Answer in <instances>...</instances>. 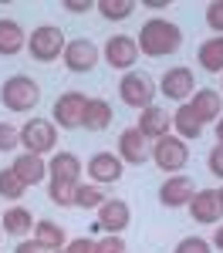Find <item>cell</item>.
Segmentation results:
<instances>
[{"label": "cell", "instance_id": "obj_11", "mask_svg": "<svg viewBox=\"0 0 223 253\" xmlns=\"http://www.w3.org/2000/svg\"><path fill=\"white\" fill-rule=\"evenodd\" d=\"M189 213L196 223H220L223 216V203H220V189H196V196L189 199Z\"/></svg>", "mask_w": 223, "mask_h": 253}, {"label": "cell", "instance_id": "obj_15", "mask_svg": "<svg viewBox=\"0 0 223 253\" xmlns=\"http://www.w3.org/2000/svg\"><path fill=\"white\" fill-rule=\"evenodd\" d=\"M139 128L145 138H166L169 135V128H173V115H166L162 108H156V105H149V108H142V115H139Z\"/></svg>", "mask_w": 223, "mask_h": 253}, {"label": "cell", "instance_id": "obj_1", "mask_svg": "<svg viewBox=\"0 0 223 253\" xmlns=\"http://www.w3.org/2000/svg\"><path fill=\"white\" fill-rule=\"evenodd\" d=\"M182 44V31L166 17H152L142 24L139 31V51L149 58H166V54H176Z\"/></svg>", "mask_w": 223, "mask_h": 253}, {"label": "cell", "instance_id": "obj_38", "mask_svg": "<svg viewBox=\"0 0 223 253\" xmlns=\"http://www.w3.org/2000/svg\"><path fill=\"white\" fill-rule=\"evenodd\" d=\"M213 247H220V250H223V226H217V233H213Z\"/></svg>", "mask_w": 223, "mask_h": 253}, {"label": "cell", "instance_id": "obj_36", "mask_svg": "<svg viewBox=\"0 0 223 253\" xmlns=\"http://www.w3.org/2000/svg\"><path fill=\"white\" fill-rule=\"evenodd\" d=\"M64 10H71V14H85V10H91V3H88V0H64Z\"/></svg>", "mask_w": 223, "mask_h": 253}, {"label": "cell", "instance_id": "obj_4", "mask_svg": "<svg viewBox=\"0 0 223 253\" xmlns=\"http://www.w3.org/2000/svg\"><path fill=\"white\" fill-rule=\"evenodd\" d=\"M152 162L159 166L162 172H179L189 162V145L179 135H166L152 145Z\"/></svg>", "mask_w": 223, "mask_h": 253}, {"label": "cell", "instance_id": "obj_33", "mask_svg": "<svg viewBox=\"0 0 223 253\" xmlns=\"http://www.w3.org/2000/svg\"><path fill=\"white\" fill-rule=\"evenodd\" d=\"M206 24H210L217 34H223V0H213V3L206 7Z\"/></svg>", "mask_w": 223, "mask_h": 253}, {"label": "cell", "instance_id": "obj_3", "mask_svg": "<svg viewBox=\"0 0 223 253\" xmlns=\"http://www.w3.org/2000/svg\"><path fill=\"white\" fill-rule=\"evenodd\" d=\"M64 34H61V27L54 24H41L31 31V38H27V51H31V58L34 61H54L58 54H64Z\"/></svg>", "mask_w": 223, "mask_h": 253}, {"label": "cell", "instance_id": "obj_10", "mask_svg": "<svg viewBox=\"0 0 223 253\" xmlns=\"http://www.w3.org/2000/svg\"><path fill=\"white\" fill-rule=\"evenodd\" d=\"M135 58H139V41H135V38H129V34H115V38H108V44H105V61H108L112 68L125 71V68L135 64Z\"/></svg>", "mask_w": 223, "mask_h": 253}, {"label": "cell", "instance_id": "obj_24", "mask_svg": "<svg viewBox=\"0 0 223 253\" xmlns=\"http://www.w3.org/2000/svg\"><path fill=\"white\" fill-rule=\"evenodd\" d=\"M196 61H200L210 75H220V71H223V38L203 41L200 51H196Z\"/></svg>", "mask_w": 223, "mask_h": 253}, {"label": "cell", "instance_id": "obj_26", "mask_svg": "<svg viewBox=\"0 0 223 253\" xmlns=\"http://www.w3.org/2000/svg\"><path fill=\"white\" fill-rule=\"evenodd\" d=\"M95 7L101 10V17H108V20H125L132 10H135V0H98Z\"/></svg>", "mask_w": 223, "mask_h": 253}, {"label": "cell", "instance_id": "obj_16", "mask_svg": "<svg viewBox=\"0 0 223 253\" xmlns=\"http://www.w3.org/2000/svg\"><path fill=\"white\" fill-rule=\"evenodd\" d=\"M47 175H51V182H71V186H78L81 159L75 152H58V156L47 162Z\"/></svg>", "mask_w": 223, "mask_h": 253}, {"label": "cell", "instance_id": "obj_40", "mask_svg": "<svg viewBox=\"0 0 223 253\" xmlns=\"http://www.w3.org/2000/svg\"><path fill=\"white\" fill-rule=\"evenodd\" d=\"M220 203H223V189H220Z\"/></svg>", "mask_w": 223, "mask_h": 253}, {"label": "cell", "instance_id": "obj_20", "mask_svg": "<svg viewBox=\"0 0 223 253\" xmlns=\"http://www.w3.org/2000/svg\"><path fill=\"white\" fill-rule=\"evenodd\" d=\"M27 47V34H24V27H20L17 20L10 17H0V54L3 58H14Z\"/></svg>", "mask_w": 223, "mask_h": 253}, {"label": "cell", "instance_id": "obj_22", "mask_svg": "<svg viewBox=\"0 0 223 253\" xmlns=\"http://www.w3.org/2000/svg\"><path fill=\"white\" fill-rule=\"evenodd\" d=\"M34 240H38L44 250H54V253H61V247H68L64 230H61L58 223H51V219H38L34 223Z\"/></svg>", "mask_w": 223, "mask_h": 253}, {"label": "cell", "instance_id": "obj_39", "mask_svg": "<svg viewBox=\"0 0 223 253\" xmlns=\"http://www.w3.org/2000/svg\"><path fill=\"white\" fill-rule=\"evenodd\" d=\"M217 145H223V115H220V122H217Z\"/></svg>", "mask_w": 223, "mask_h": 253}, {"label": "cell", "instance_id": "obj_23", "mask_svg": "<svg viewBox=\"0 0 223 253\" xmlns=\"http://www.w3.org/2000/svg\"><path fill=\"white\" fill-rule=\"evenodd\" d=\"M173 128L179 132L182 142H186V138H200L203 135V122L196 118V112L189 108V101L176 108V115H173Z\"/></svg>", "mask_w": 223, "mask_h": 253}, {"label": "cell", "instance_id": "obj_30", "mask_svg": "<svg viewBox=\"0 0 223 253\" xmlns=\"http://www.w3.org/2000/svg\"><path fill=\"white\" fill-rule=\"evenodd\" d=\"M20 145V128H14L10 122H0V152H10Z\"/></svg>", "mask_w": 223, "mask_h": 253}, {"label": "cell", "instance_id": "obj_37", "mask_svg": "<svg viewBox=\"0 0 223 253\" xmlns=\"http://www.w3.org/2000/svg\"><path fill=\"white\" fill-rule=\"evenodd\" d=\"M14 253H44V247H41L38 240H24V243H17Z\"/></svg>", "mask_w": 223, "mask_h": 253}, {"label": "cell", "instance_id": "obj_14", "mask_svg": "<svg viewBox=\"0 0 223 253\" xmlns=\"http://www.w3.org/2000/svg\"><path fill=\"white\" fill-rule=\"evenodd\" d=\"M132 219V210L125 199H105L98 206V230H108V233H122Z\"/></svg>", "mask_w": 223, "mask_h": 253}, {"label": "cell", "instance_id": "obj_13", "mask_svg": "<svg viewBox=\"0 0 223 253\" xmlns=\"http://www.w3.org/2000/svg\"><path fill=\"white\" fill-rule=\"evenodd\" d=\"M196 196V186H193V179L189 175H173V179H166L159 189V199L162 206H169V210H179V206H189V199Z\"/></svg>", "mask_w": 223, "mask_h": 253}, {"label": "cell", "instance_id": "obj_19", "mask_svg": "<svg viewBox=\"0 0 223 253\" xmlns=\"http://www.w3.org/2000/svg\"><path fill=\"white\" fill-rule=\"evenodd\" d=\"M189 108L196 112V118H200L203 125H206V122H220L223 95H220V91H213V88H203V91H196V95H193Z\"/></svg>", "mask_w": 223, "mask_h": 253}, {"label": "cell", "instance_id": "obj_8", "mask_svg": "<svg viewBox=\"0 0 223 253\" xmlns=\"http://www.w3.org/2000/svg\"><path fill=\"white\" fill-rule=\"evenodd\" d=\"M64 64H68V71H75V75H85V71H91L95 64H98V47L91 44L88 38H75L64 44Z\"/></svg>", "mask_w": 223, "mask_h": 253}, {"label": "cell", "instance_id": "obj_2", "mask_svg": "<svg viewBox=\"0 0 223 253\" xmlns=\"http://www.w3.org/2000/svg\"><path fill=\"white\" fill-rule=\"evenodd\" d=\"M0 101H3V108H10V112H31V108H38V101H41L38 81L27 78V75L7 78L3 88H0Z\"/></svg>", "mask_w": 223, "mask_h": 253}, {"label": "cell", "instance_id": "obj_18", "mask_svg": "<svg viewBox=\"0 0 223 253\" xmlns=\"http://www.w3.org/2000/svg\"><path fill=\"white\" fill-rule=\"evenodd\" d=\"M10 169L20 175V182H24V186H38V182H44V179H47V162H44L41 156H34V152L17 156Z\"/></svg>", "mask_w": 223, "mask_h": 253}, {"label": "cell", "instance_id": "obj_32", "mask_svg": "<svg viewBox=\"0 0 223 253\" xmlns=\"http://www.w3.org/2000/svg\"><path fill=\"white\" fill-rule=\"evenodd\" d=\"M173 253H210V243L200 240V236H186V240L176 243V250H173Z\"/></svg>", "mask_w": 223, "mask_h": 253}, {"label": "cell", "instance_id": "obj_35", "mask_svg": "<svg viewBox=\"0 0 223 253\" xmlns=\"http://www.w3.org/2000/svg\"><path fill=\"white\" fill-rule=\"evenodd\" d=\"M64 253H95V240H71L68 247H64Z\"/></svg>", "mask_w": 223, "mask_h": 253}, {"label": "cell", "instance_id": "obj_12", "mask_svg": "<svg viewBox=\"0 0 223 253\" xmlns=\"http://www.w3.org/2000/svg\"><path fill=\"white\" fill-rule=\"evenodd\" d=\"M119 159L122 162H132V166H142L145 159H152L149 138L142 135L139 128H125V132L119 135Z\"/></svg>", "mask_w": 223, "mask_h": 253}, {"label": "cell", "instance_id": "obj_7", "mask_svg": "<svg viewBox=\"0 0 223 253\" xmlns=\"http://www.w3.org/2000/svg\"><path fill=\"white\" fill-rule=\"evenodd\" d=\"M85 105H88L85 91H64V95H58V101H54V125H58V128H64V132L81 128Z\"/></svg>", "mask_w": 223, "mask_h": 253}, {"label": "cell", "instance_id": "obj_17", "mask_svg": "<svg viewBox=\"0 0 223 253\" xmlns=\"http://www.w3.org/2000/svg\"><path fill=\"white\" fill-rule=\"evenodd\" d=\"M88 175L95 182H119L122 179V159L112 152H95L88 159Z\"/></svg>", "mask_w": 223, "mask_h": 253}, {"label": "cell", "instance_id": "obj_5", "mask_svg": "<svg viewBox=\"0 0 223 253\" xmlns=\"http://www.w3.org/2000/svg\"><path fill=\"white\" fill-rule=\"evenodd\" d=\"M54 142H58V125L47 122V118H31L20 128V145H27V152H34V156L51 152Z\"/></svg>", "mask_w": 223, "mask_h": 253}, {"label": "cell", "instance_id": "obj_31", "mask_svg": "<svg viewBox=\"0 0 223 253\" xmlns=\"http://www.w3.org/2000/svg\"><path fill=\"white\" fill-rule=\"evenodd\" d=\"M95 253H125V240L119 233H108L105 240H95Z\"/></svg>", "mask_w": 223, "mask_h": 253}, {"label": "cell", "instance_id": "obj_6", "mask_svg": "<svg viewBox=\"0 0 223 253\" xmlns=\"http://www.w3.org/2000/svg\"><path fill=\"white\" fill-rule=\"evenodd\" d=\"M119 95L129 108H149L152 98H156V84H152L149 75H142V71H129L119 81Z\"/></svg>", "mask_w": 223, "mask_h": 253}, {"label": "cell", "instance_id": "obj_28", "mask_svg": "<svg viewBox=\"0 0 223 253\" xmlns=\"http://www.w3.org/2000/svg\"><path fill=\"white\" fill-rule=\"evenodd\" d=\"M101 203H105V196H101L98 186H75V206H81V210H98Z\"/></svg>", "mask_w": 223, "mask_h": 253}, {"label": "cell", "instance_id": "obj_25", "mask_svg": "<svg viewBox=\"0 0 223 253\" xmlns=\"http://www.w3.org/2000/svg\"><path fill=\"white\" fill-rule=\"evenodd\" d=\"M34 226V219H31V213L24 210V206H10L7 213H3V233L10 236H24L27 230Z\"/></svg>", "mask_w": 223, "mask_h": 253}, {"label": "cell", "instance_id": "obj_27", "mask_svg": "<svg viewBox=\"0 0 223 253\" xmlns=\"http://www.w3.org/2000/svg\"><path fill=\"white\" fill-rule=\"evenodd\" d=\"M24 182H20V175L14 172V169H0V196L3 199H20L24 196Z\"/></svg>", "mask_w": 223, "mask_h": 253}, {"label": "cell", "instance_id": "obj_34", "mask_svg": "<svg viewBox=\"0 0 223 253\" xmlns=\"http://www.w3.org/2000/svg\"><path fill=\"white\" fill-rule=\"evenodd\" d=\"M206 162H210V172L223 179V145H217V149H213V152L206 156Z\"/></svg>", "mask_w": 223, "mask_h": 253}, {"label": "cell", "instance_id": "obj_29", "mask_svg": "<svg viewBox=\"0 0 223 253\" xmlns=\"http://www.w3.org/2000/svg\"><path fill=\"white\" fill-rule=\"evenodd\" d=\"M51 203H58V206H75V186H71V182H51Z\"/></svg>", "mask_w": 223, "mask_h": 253}, {"label": "cell", "instance_id": "obj_9", "mask_svg": "<svg viewBox=\"0 0 223 253\" xmlns=\"http://www.w3.org/2000/svg\"><path fill=\"white\" fill-rule=\"evenodd\" d=\"M162 95L173 98V101H182L186 105V98L193 95V88H196V81H193V71L186 68V64H176V68H169L159 81Z\"/></svg>", "mask_w": 223, "mask_h": 253}, {"label": "cell", "instance_id": "obj_21", "mask_svg": "<svg viewBox=\"0 0 223 253\" xmlns=\"http://www.w3.org/2000/svg\"><path fill=\"white\" fill-rule=\"evenodd\" d=\"M108 125H112V105H108L105 98H88L81 128H88V132H105Z\"/></svg>", "mask_w": 223, "mask_h": 253}]
</instances>
